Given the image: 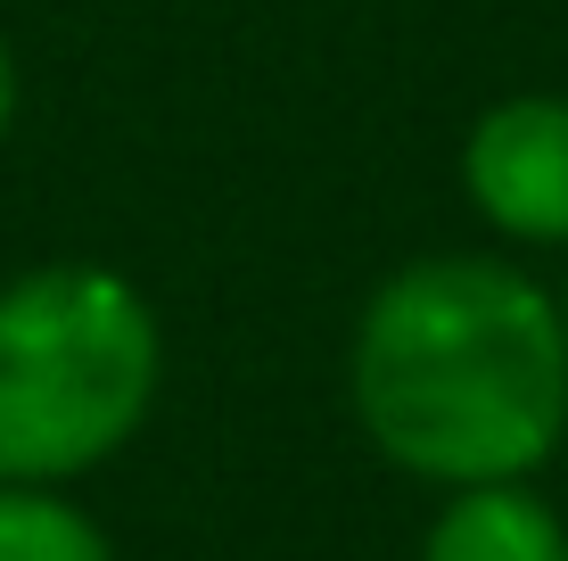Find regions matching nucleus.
I'll return each instance as SVG.
<instances>
[{
	"label": "nucleus",
	"mask_w": 568,
	"mask_h": 561,
	"mask_svg": "<svg viewBox=\"0 0 568 561\" xmlns=\"http://www.w3.org/2000/svg\"><path fill=\"white\" fill-rule=\"evenodd\" d=\"M346 404L371 454L445 495L536 479L568 447L560 298L511 257H404L355 314Z\"/></svg>",
	"instance_id": "f257e3e1"
},
{
	"label": "nucleus",
	"mask_w": 568,
	"mask_h": 561,
	"mask_svg": "<svg viewBox=\"0 0 568 561\" xmlns=\"http://www.w3.org/2000/svg\"><path fill=\"white\" fill-rule=\"evenodd\" d=\"M165 331L115 264H33L0 289V488H67L141 438Z\"/></svg>",
	"instance_id": "f03ea898"
},
{
	"label": "nucleus",
	"mask_w": 568,
	"mask_h": 561,
	"mask_svg": "<svg viewBox=\"0 0 568 561\" xmlns=\"http://www.w3.org/2000/svg\"><path fill=\"white\" fill-rule=\"evenodd\" d=\"M462 190L511 248H568V91H511L462 132Z\"/></svg>",
	"instance_id": "7ed1b4c3"
},
{
	"label": "nucleus",
	"mask_w": 568,
	"mask_h": 561,
	"mask_svg": "<svg viewBox=\"0 0 568 561\" xmlns=\"http://www.w3.org/2000/svg\"><path fill=\"white\" fill-rule=\"evenodd\" d=\"M420 561H568V520L527 479L454 488L420 537Z\"/></svg>",
	"instance_id": "20e7f679"
},
{
	"label": "nucleus",
	"mask_w": 568,
	"mask_h": 561,
	"mask_svg": "<svg viewBox=\"0 0 568 561\" xmlns=\"http://www.w3.org/2000/svg\"><path fill=\"white\" fill-rule=\"evenodd\" d=\"M0 561H115V545L67 488H0Z\"/></svg>",
	"instance_id": "39448f33"
},
{
	"label": "nucleus",
	"mask_w": 568,
	"mask_h": 561,
	"mask_svg": "<svg viewBox=\"0 0 568 561\" xmlns=\"http://www.w3.org/2000/svg\"><path fill=\"white\" fill-rule=\"evenodd\" d=\"M17 124V58H9V33H0V141Z\"/></svg>",
	"instance_id": "423d86ee"
},
{
	"label": "nucleus",
	"mask_w": 568,
	"mask_h": 561,
	"mask_svg": "<svg viewBox=\"0 0 568 561\" xmlns=\"http://www.w3.org/2000/svg\"><path fill=\"white\" fill-rule=\"evenodd\" d=\"M552 298H560V331H568V281H560V289H552Z\"/></svg>",
	"instance_id": "0eeeda50"
}]
</instances>
